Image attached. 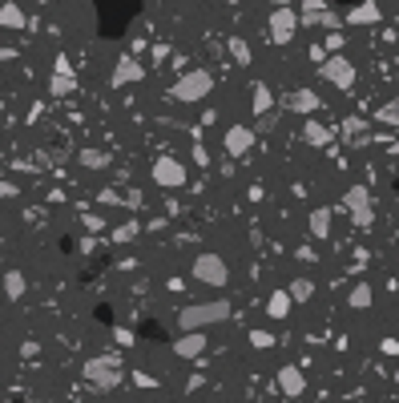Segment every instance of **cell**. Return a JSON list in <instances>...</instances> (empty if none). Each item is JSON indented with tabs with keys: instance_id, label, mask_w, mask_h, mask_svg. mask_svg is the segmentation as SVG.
<instances>
[{
	"instance_id": "obj_19",
	"label": "cell",
	"mask_w": 399,
	"mask_h": 403,
	"mask_svg": "<svg viewBox=\"0 0 399 403\" xmlns=\"http://www.w3.org/2000/svg\"><path fill=\"white\" fill-rule=\"evenodd\" d=\"M347 303H351L355 310H371V303H375V290H371V283H355L351 294H347Z\"/></svg>"
},
{
	"instance_id": "obj_31",
	"label": "cell",
	"mask_w": 399,
	"mask_h": 403,
	"mask_svg": "<svg viewBox=\"0 0 399 403\" xmlns=\"http://www.w3.org/2000/svg\"><path fill=\"white\" fill-rule=\"evenodd\" d=\"M250 347H254V351H270V347H275V335L270 331H254L250 335Z\"/></svg>"
},
{
	"instance_id": "obj_5",
	"label": "cell",
	"mask_w": 399,
	"mask_h": 403,
	"mask_svg": "<svg viewBox=\"0 0 399 403\" xmlns=\"http://www.w3.org/2000/svg\"><path fill=\"white\" fill-rule=\"evenodd\" d=\"M319 73H323V81H331L339 93H351L355 81H359V73H355V65L343 57V53H331V57H323V65H319Z\"/></svg>"
},
{
	"instance_id": "obj_24",
	"label": "cell",
	"mask_w": 399,
	"mask_h": 403,
	"mask_svg": "<svg viewBox=\"0 0 399 403\" xmlns=\"http://www.w3.org/2000/svg\"><path fill=\"white\" fill-rule=\"evenodd\" d=\"M290 307H295V303H290V294H286V290H275V294L266 299V315H270V319H286Z\"/></svg>"
},
{
	"instance_id": "obj_9",
	"label": "cell",
	"mask_w": 399,
	"mask_h": 403,
	"mask_svg": "<svg viewBox=\"0 0 399 403\" xmlns=\"http://www.w3.org/2000/svg\"><path fill=\"white\" fill-rule=\"evenodd\" d=\"M222 145H226L230 158H246V153L254 149V129H250V125H230V129L222 133Z\"/></svg>"
},
{
	"instance_id": "obj_4",
	"label": "cell",
	"mask_w": 399,
	"mask_h": 403,
	"mask_svg": "<svg viewBox=\"0 0 399 403\" xmlns=\"http://www.w3.org/2000/svg\"><path fill=\"white\" fill-rule=\"evenodd\" d=\"M210 89H214V77L206 69H194V73H186V77H178V81H174L169 97H174V101H186V105H194V101L210 97Z\"/></svg>"
},
{
	"instance_id": "obj_36",
	"label": "cell",
	"mask_w": 399,
	"mask_h": 403,
	"mask_svg": "<svg viewBox=\"0 0 399 403\" xmlns=\"http://www.w3.org/2000/svg\"><path fill=\"white\" fill-rule=\"evenodd\" d=\"M17 57V48H0V61H12Z\"/></svg>"
},
{
	"instance_id": "obj_20",
	"label": "cell",
	"mask_w": 399,
	"mask_h": 403,
	"mask_svg": "<svg viewBox=\"0 0 399 403\" xmlns=\"http://www.w3.org/2000/svg\"><path fill=\"white\" fill-rule=\"evenodd\" d=\"M250 109H254V113H270V109H275V93H270L266 81L254 85V93H250Z\"/></svg>"
},
{
	"instance_id": "obj_23",
	"label": "cell",
	"mask_w": 399,
	"mask_h": 403,
	"mask_svg": "<svg viewBox=\"0 0 399 403\" xmlns=\"http://www.w3.org/2000/svg\"><path fill=\"white\" fill-rule=\"evenodd\" d=\"M24 290H28V283H24L21 270H4V299H24Z\"/></svg>"
},
{
	"instance_id": "obj_25",
	"label": "cell",
	"mask_w": 399,
	"mask_h": 403,
	"mask_svg": "<svg viewBox=\"0 0 399 403\" xmlns=\"http://www.w3.org/2000/svg\"><path fill=\"white\" fill-rule=\"evenodd\" d=\"M77 162H81L85 169H109L113 158H109L105 149H81V153H77Z\"/></svg>"
},
{
	"instance_id": "obj_28",
	"label": "cell",
	"mask_w": 399,
	"mask_h": 403,
	"mask_svg": "<svg viewBox=\"0 0 399 403\" xmlns=\"http://www.w3.org/2000/svg\"><path fill=\"white\" fill-rule=\"evenodd\" d=\"M138 234H141V226H138V222H121L118 230H113V242H118V246H129V242H133Z\"/></svg>"
},
{
	"instance_id": "obj_35",
	"label": "cell",
	"mask_w": 399,
	"mask_h": 403,
	"mask_svg": "<svg viewBox=\"0 0 399 403\" xmlns=\"http://www.w3.org/2000/svg\"><path fill=\"white\" fill-rule=\"evenodd\" d=\"M327 48H331V53H339V48H343V37H339V32H331V37H327Z\"/></svg>"
},
{
	"instance_id": "obj_13",
	"label": "cell",
	"mask_w": 399,
	"mask_h": 403,
	"mask_svg": "<svg viewBox=\"0 0 399 403\" xmlns=\"http://www.w3.org/2000/svg\"><path fill=\"white\" fill-rule=\"evenodd\" d=\"M202 351H206V335L202 331H189L182 339H174V355L178 359H198Z\"/></svg>"
},
{
	"instance_id": "obj_16",
	"label": "cell",
	"mask_w": 399,
	"mask_h": 403,
	"mask_svg": "<svg viewBox=\"0 0 399 403\" xmlns=\"http://www.w3.org/2000/svg\"><path fill=\"white\" fill-rule=\"evenodd\" d=\"M327 4H323V0H303V4H299V24H323L327 21Z\"/></svg>"
},
{
	"instance_id": "obj_38",
	"label": "cell",
	"mask_w": 399,
	"mask_h": 403,
	"mask_svg": "<svg viewBox=\"0 0 399 403\" xmlns=\"http://www.w3.org/2000/svg\"><path fill=\"white\" fill-rule=\"evenodd\" d=\"M396 379H399V371H396Z\"/></svg>"
},
{
	"instance_id": "obj_22",
	"label": "cell",
	"mask_w": 399,
	"mask_h": 403,
	"mask_svg": "<svg viewBox=\"0 0 399 403\" xmlns=\"http://www.w3.org/2000/svg\"><path fill=\"white\" fill-rule=\"evenodd\" d=\"M24 24H28V17L21 12V4H12V0L0 4V28H24Z\"/></svg>"
},
{
	"instance_id": "obj_8",
	"label": "cell",
	"mask_w": 399,
	"mask_h": 403,
	"mask_svg": "<svg viewBox=\"0 0 399 403\" xmlns=\"http://www.w3.org/2000/svg\"><path fill=\"white\" fill-rule=\"evenodd\" d=\"M266 24H270V41H275V45H290L295 32H299V12H295V8H275Z\"/></svg>"
},
{
	"instance_id": "obj_1",
	"label": "cell",
	"mask_w": 399,
	"mask_h": 403,
	"mask_svg": "<svg viewBox=\"0 0 399 403\" xmlns=\"http://www.w3.org/2000/svg\"><path fill=\"white\" fill-rule=\"evenodd\" d=\"M230 319V303L226 299H206V303H189V307L178 310V331H202V327H214V323H226Z\"/></svg>"
},
{
	"instance_id": "obj_7",
	"label": "cell",
	"mask_w": 399,
	"mask_h": 403,
	"mask_svg": "<svg viewBox=\"0 0 399 403\" xmlns=\"http://www.w3.org/2000/svg\"><path fill=\"white\" fill-rule=\"evenodd\" d=\"M154 186L162 190H182L186 186V166L178 158H158L154 162Z\"/></svg>"
},
{
	"instance_id": "obj_21",
	"label": "cell",
	"mask_w": 399,
	"mask_h": 403,
	"mask_svg": "<svg viewBox=\"0 0 399 403\" xmlns=\"http://www.w3.org/2000/svg\"><path fill=\"white\" fill-rule=\"evenodd\" d=\"M303 142L306 145H315V149H323V145H331V133L319 125L315 118H306V125H303Z\"/></svg>"
},
{
	"instance_id": "obj_2",
	"label": "cell",
	"mask_w": 399,
	"mask_h": 403,
	"mask_svg": "<svg viewBox=\"0 0 399 403\" xmlns=\"http://www.w3.org/2000/svg\"><path fill=\"white\" fill-rule=\"evenodd\" d=\"M85 379H89V387H97V391H113V387L125 379L121 359L118 355H93L85 363Z\"/></svg>"
},
{
	"instance_id": "obj_26",
	"label": "cell",
	"mask_w": 399,
	"mask_h": 403,
	"mask_svg": "<svg viewBox=\"0 0 399 403\" xmlns=\"http://www.w3.org/2000/svg\"><path fill=\"white\" fill-rule=\"evenodd\" d=\"M379 125H399V93L387 101V105H379V113H375Z\"/></svg>"
},
{
	"instance_id": "obj_30",
	"label": "cell",
	"mask_w": 399,
	"mask_h": 403,
	"mask_svg": "<svg viewBox=\"0 0 399 403\" xmlns=\"http://www.w3.org/2000/svg\"><path fill=\"white\" fill-rule=\"evenodd\" d=\"M343 133H347L351 142H367V125H363V121H355V118L343 125Z\"/></svg>"
},
{
	"instance_id": "obj_14",
	"label": "cell",
	"mask_w": 399,
	"mask_h": 403,
	"mask_svg": "<svg viewBox=\"0 0 399 403\" xmlns=\"http://www.w3.org/2000/svg\"><path fill=\"white\" fill-rule=\"evenodd\" d=\"M279 387L286 391V395H290V400H299V395L306 391L303 371H299V367H290V363H286V367H279Z\"/></svg>"
},
{
	"instance_id": "obj_27",
	"label": "cell",
	"mask_w": 399,
	"mask_h": 403,
	"mask_svg": "<svg viewBox=\"0 0 399 403\" xmlns=\"http://www.w3.org/2000/svg\"><path fill=\"white\" fill-rule=\"evenodd\" d=\"M286 294H290V303H306V299L315 294V283H310V279H295Z\"/></svg>"
},
{
	"instance_id": "obj_12",
	"label": "cell",
	"mask_w": 399,
	"mask_h": 403,
	"mask_svg": "<svg viewBox=\"0 0 399 403\" xmlns=\"http://www.w3.org/2000/svg\"><path fill=\"white\" fill-rule=\"evenodd\" d=\"M73 89H77V77H73V69L65 65V57H57V73H53V81H48V93L53 97H69Z\"/></svg>"
},
{
	"instance_id": "obj_33",
	"label": "cell",
	"mask_w": 399,
	"mask_h": 403,
	"mask_svg": "<svg viewBox=\"0 0 399 403\" xmlns=\"http://www.w3.org/2000/svg\"><path fill=\"white\" fill-rule=\"evenodd\" d=\"M133 383H138V387H154L158 379H154V375H145V371H133Z\"/></svg>"
},
{
	"instance_id": "obj_37",
	"label": "cell",
	"mask_w": 399,
	"mask_h": 403,
	"mask_svg": "<svg viewBox=\"0 0 399 403\" xmlns=\"http://www.w3.org/2000/svg\"><path fill=\"white\" fill-rule=\"evenodd\" d=\"M270 4H279V8H290V0H270Z\"/></svg>"
},
{
	"instance_id": "obj_3",
	"label": "cell",
	"mask_w": 399,
	"mask_h": 403,
	"mask_svg": "<svg viewBox=\"0 0 399 403\" xmlns=\"http://www.w3.org/2000/svg\"><path fill=\"white\" fill-rule=\"evenodd\" d=\"M189 274H194V283H202V286H226L230 283V266H226L222 254H214V250L198 254L194 266H189Z\"/></svg>"
},
{
	"instance_id": "obj_6",
	"label": "cell",
	"mask_w": 399,
	"mask_h": 403,
	"mask_svg": "<svg viewBox=\"0 0 399 403\" xmlns=\"http://www.w3.org/2000/svg\"><path fill=\"white\" fill-rule=\"evenodd\" d=\"M343 210L351 214V222L359 230H371L375 210H371V190H367V186H351V190L343 194Z\"/></svg>"
},
{
	"instance_id": "obj_15",
	"label": "cell",
	"mask_w": 399,
	"mask_h": 403,
	"mask_svg": "<svg viewBox=\"0 0 399 403\" xmlns=\"http://www.w3.org/2000/svg\"><path fill=\"white\" fill-rule=\"evenodd\" d=\"M306 230H310V238L327 242V238H331V210H327V206L310 210V218H306Z\"/></svg>"
},
{
	"instance_id": "obj_11",
	"label": "cell",
	"mask_w": 399,
	"mask_h": 403,
	"mask_svg": "<svg viewBox=\"0 0 399 403\" xmlns=\"http://www.w3.org/2000/svg\"><path fill=\"white\" fill-rule=\"evenodd\" d=\"M145 81V65H138L133 57H118V65H113V85L125 89V85H138Z\"/></svg>"
},
{
	"instance_id": "obj_17",
	"label": "cell",
	"mask_w": 399,
	"mask_h": 403,
	"mask_svg": "<svg viewBox=\"0 0 399 403\" xmlns=\"http://www.w3.org/2000/svg\"><path fill=\"white\" fill-rule=\"evenodd\" d=\"M375 21H379L375 0H363V4H355L351 12H347V24H375Z\"/></svg>"
},
{
	"instance_id": "obj_10",
	"label": "cell",
	"mask_w": 399,
	"mask_h": 403,
	"mask_svg": "<svg viewBox=\"0 0 399 403\" xmlns=\"http://www.w3.org/2000/svg\"><path fill=\"white\" fill-rule=\"evenodd\" d=\"M282 109L286 113H319L323 109V97L315 93V89H290V93L282 97Z\"/></svg>"
},
{
	"instance_id": "obj_18",
	"label": "cell",
	"mask_w": 399,
	"mask_h": 403,
	"mask_svg": "<svg viewBox=\"0 0 399 403\" xmlns=\"http://www.w3.org/2000/svg\"><path fill=\"white\" fill-rule=\"evenodd\" d=\"M97 202H101V206H141V194L138 190H129V194L101 190V194H97Z\"/></svg>"
},
{
	"instance_id": "obj_32",
	"label": "cell",
	"mask_w": 399,
	"mask_h": 403,
	"mask_svg": "<svg viewBox=\"0 0 399 403\" xmlns=\"http://www.w3.org/2000/svg\"><path fill=\"white\" fill-rule=\"evenodd\" d=\"M379 351H383V355H399V343H396V339H383V343H379Z\"/></svg>"
},
{
	"instance_id": "obj_29",
	"label": "cell",
	"mask_w": 399,
	"mask_h": 403,
	"mask_svg": "<svg viewBox=\"0 0 399 403\" xmlns=\"http://www.w3.org/2000/svg\"><path fill=\"white\" fill-rule=\"evenodd\" d=\"M226 48H230V57H234L238 65H250V48H246V41H242V37H230V41H226Z\"/></svg>"
},
{
	"instance_id": "obj_34",
	"label": "cell",
	"mask_w": 399,
	"mask_h": 403,
	"mask_svg": "<svg viewBox=\"0 0 399 403\" xmlns=\"http://www.w3.org/2000/svg\"><path fill=\"white\" fill-rule=\"evenodd\" d=\"M0 198H17V186H12V182H4V178H0Z\"/></svg>"
}]
</instances>
